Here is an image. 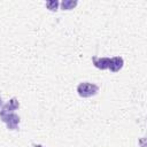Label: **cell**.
I'll return each mask as SVG.
<instances>
[{"mask_svg":"<svg viewBox=\"0 0 147 147\" xmlns=\"http://www.w3.org/2000/svg\"><path fill=\"white\" fill-rule=\"evenodd\" d=\"M123 64H124L123 59L121 56H115V57L110 59V63H109V68L108 69L111 72H117V71H119L122 69Z\"/></svg>","mask_w":147,"mask_h":147,"instance_id":"5","label":"cell"},{"mask_svg":"<svg viewBox=\"0 0 147 147\" xmlns=\"http://www.w3.org/2000/svg\"><path fill=\"white\" fill-rule=\"evenodd\" d=\"M46 7L49 9V10H56L57 7H59V1L57 0H51V1H47L46 2Z\"/></svg>","mask_w":147,"mask_h":147,"instance_id":"7","label":"cell"},{"mask_svg":"<svg viewBox=\"0 0 147 147\" xmlns=\"http://www.w3.org/2000/svg\"><path fill=\"white\" fill-rule=\"evenodd\" d=\"M76 5H77V1H72V0H63L61 2V7L63 10H70L74 7H76Z\"/></svg>","mask_w":147,"mask_h":147,"instance_id":"6","label":"cell"},{"mask_svg":"<svg viewBox=\"0 0 147 147\" xmlns=\"http://www.w3.org/2000/svg\"><path fill=\"white\" fill-rule=\"evenodd\" d=\"M99 91V87L98 85L95 84H92V83H87V82H84V83H80L78 86H77V92L78 94L82 96V98H90V96H93L98 93Z\"/></svg>","mask_w":147,"mask_h":147,"instance_id":"1","label":"cell"},{"mask_svg":"<svg viewBox=\"0 0 147 147\" xmlns=\"http://www.w3.org/2000/svg\"><path fill=\"white\" fill-rule=\"evenodd\" d=\"M20 107V103L17 101L16 98H13L9 100V102H7L0 110V116L1 115H6V114H10V113H14V110H16L17 108Z\"/></svg>","mask_w":147,"mask_h":147,"instance_id":"3","label":"cell"},{"mask_svg":"<svg viewBox=\"0 0 147 147\" xmlns=\"http://www.w3.org/2000/svg\"><path fill=\"white\" fill-rule=\"evenodd\" d=\"M1 121L3 123H6L7 127L9 130H15L20 123V117L18 115H16L15 113H10V114H6V115H1L0 116Z\"/></svg>","mask_w":147,"mask_h":147,"instance_id":"2","label":"cell"},{"mask_svg":"<svg viewBox=\"0 0 147 147\" xmlns=\"http://www.w3.org/2000/svg\"><path fill=\"white\" fill-rule=\"evenodd\" d=\"M93 64L101 70H106L109 68V63H110V57H98V56H93L92 57Z\"/></svg>","mask_w":147,"mask_h":147,"instance_id":"4","label":"cell"}]
</instances>
